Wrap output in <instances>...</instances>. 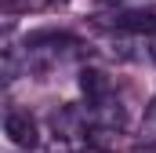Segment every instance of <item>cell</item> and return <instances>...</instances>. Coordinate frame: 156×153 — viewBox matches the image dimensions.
Wrapping results in <instances>:
<instances>
[{"instance_id": "6da1fadb", "label": "cell", "mask_w": 156, "mask_h": 153, "mask_svg": "<svg viewBox=\"0 0 156 153\" xmlns=\"http://www.w3.org/2000/svg\"><path fill=\"white\" fill-rule=\"evenodd\" d=\"M51 131L62 142H76L87 135V113H80L76 106H58L51 113Z\"/></svg>"}, {"instance_id": "7a4b0ae2", "label": "cell", "mask_w": 156, "mask_h": 153, "mask_svg": "<svg viewBox=\"0 0 156 153\" xmlns=\"http://www.w3.org/2000/svg\"><path fill=\"white\" fill-rule=\"evenodd\" d=\"M4 135L18 146V150H33L40 142V131H37V120L29 113H22V110H15V113L4 117Z\"/></svg>"}, {"instance_id": "3957f363", "label": "cell", "mask_w": 156, "mask_h": 153, "mask_svg": "<svg viewBox=\"0 0 156 153\" xmlns=\"http://www.w3.org/2000/svg\"><path fill=\"white\" fill-rule=\"evenodd\" d=\"M80 91H83V99H87V102H98V99H109L116 88H113V80L102 73V69L87 66V69L80 73Z\"/></svg>"}, {"instance_id": "277c9868", "label": "cell", "mask_w": 156, "mask_h": 153, "mask_svg": "<svg viewBox=\"0 0 156 153\" xmlns=\"http://www.w3.org/2000/svg\"><path fill=\"white\" fill-rule=\"evenodd\" d=\"M142 142H145V146L156 142V99L149 102V110H145V117H142Z\"/></svg>"}, {"instance_id": "5b68a950", "label": "cell", "mask_w": 156, "mask_h": 153, "mask_svg": "<svg viewBox=\"0 0 156 153\" xmlns=\"http://www.w3.org/2000/svg\"><path fill=\"white\" fill-rule=\"evenodd\" d=\"M58 4H66V0H11L15 11H55Z\"/></svg>"}, {"instance_id": "8992f818", "label": "cell", "mask_w": 156, "mask_h": 153, "mask_svg": "<svg viewBox=\"0 0 156 153\" xmlns=\"http://www.w3.org/2000/svg\"><path fill=\"white\" fill-rule=\"evenodd\" d=\"M105 4H113L116 11H131V7H149L156 0H105Z\"/></svg>"}, {"instance_id": "52a82bcc", "label": "cell", "mask_w": 156, "mask_h": 153, "mask_svg": "<svg viewBox=\"0 0 156 153\" xmlns=\"http://www.w3.org/2000/svg\"><path fill=\"white\" fill-rule=\"evenodd\" d=\"M145 153H156V142H153V146H149V150H145Z\"/></svg>"}]
</instances>
